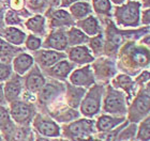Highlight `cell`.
<instances>
[{"instance_id": "1", "label": "cell", "mask_w": 150, "mask_h": 141, "mask_svg": "<svg viewBox=\"0 0 150 141\" xmlns=\"http://www.w3.org/2000/svg\"><path fill=\"white\" fill-rule=\"evenodd\" d=\"M139 17V3L136 1H130L125 6L117 8L116 10V19L119 25L125 27H134L137 26Z\"/></svg>"}, {"instance_id": "2", "label": "cell", "mask_w": 150, "mask_h": 141, "mask_svg": "<svg viewBox=\"0 0 150 141\" xmlns=\"http://www.w3.org/2000/svg\"><path fill=\"white\" fill-rule=\"evenodd\" d=\"M100 109V91L99 89H93L88 94L81 104V111L85 116H92Z\"/></svg>"}, {"instance_id": "3", "label": "cell", "mask_w": 150, "mask_h": 141, "mask_svg": "<svg viewBox=\"0 0 150 141\" xmlns=\"http://www.w3.org/2000/svg\"><path fill=\"white\" fill-rule=\"evenodd\" d=\"M92 128V123L88 120H81L76 123L71 124L69 127V130L71 133L72 137L74 139H88L89 138V133Z\"/></svg>"}, {"instance_id": "4", "label": "cell", "mask_w": 150, "mask_h": 141, "mask_svg": "<svg viewBox=\"0 0 150 141\" xmlns=\"http://www.w3.org/2000/svg\"><path fill=\"white\" fill-rule=\"evenodd\" d=\"M104 109L105 111L110 113L122 112L125 109V103H123V97L121 94L116 93V92H112L110 94H108V96L105 100Z\"/></svg>"}, {"instance_id": "5", "label": "cell", "mask_w": 150, "mask_h": 141, "mask_svg": "<svg viewBox=\"0 0 150 141\" xmlns=\"http://www.w3.org/2000/svg\"><path fill=\"white\" fill-rule=\"evenodd\" d=\"M11 113L16 122L23 123L27 121L31 116V110L24 103H14L11 107Z\"/></svg>"}, {"instance_id": "6", "label": "cell", "mask_w": 150, "mask_h": 141, "mask_svg": "<svg viewBox=\"0 0 150 141\" xmlns=\"http://www.w3.org/2000/svg\"><path fill=\"white\" fill-rule=\"evenodd\" d=\"M71 81L73 85L77 86H89L92 83L93 79H92V73H91L89 67H85V69H77L71 75Z\"/></svg>"}, {"instance_id": "7", "label": "cell", "mask_w": 150, "mask_h": 141, "mask_svg": "<svg viewBox=\"0 0 150 141\" xmlns=\"http://www.w3.org/2000/svg\"><path fill=\"white\" fill-rule=\"evenodd\" d=\"M45 46L54 49L62 50L68 46V38L63 32H55L46 39Z\"/></svg>"}, {"instance_id": "8", "label": "cell", "mask_w": 150, "mask_h": 141, "mask_svg": "<svg viewBox=\"0 0 150 141\" xmlns=\"http://www.w3.org/2000/svg\"><path fill=\"white\" fill-rule=\"evenodd\" d=\"M70 59L76 63H87L92 61L93 58L89 53V50L85 46H77L71 49Z\"/></svg>"}, {"instance_id": "9", "label": "cell", "mask_w": 150, "mask_h": 141, "mask_svg": "<svg viewBox=\"0 0 150 141\" xmlns=\"http://www.w3.org/2000/svg\"><path fill=\"white\" fill-rule=\"evenodd\" d=\"M33 64V59L32 57L26 53H22L17 56L13 61V65H14V69L18 74H24L30 69V66Z\"/></svg>"}, {"instance_id": "10", "label": "cell", "mask_w": 150, "mask_h": 141, "mask_svg": "<svg viewBox=\"0 0 150 141\" xmlns=\"http://www.w3.org/2000/svg\"><path fill=\"white\" fill-rule=\"evenodd\" d=\"M64 55L57 51H53V50H43L38 55V59L43 65L45 66H50L58 62L60 59H62Z\"/></svg>"}, {"instance_id": "11", "label": "cell", "mask_w": 150, "mask_h": 141, "mask_svg": "<svg viewBox=\"0 0 150 141\" xmlns=\"http://www.w3.org/2000/svg\"><path fill=\"white\" fill-rule=\"evenodd\" d=\"M3 36L6 41H9L12 44L21 45L23 42L25 41L26 34L23 31H21L19 29L14 28V27H9V28L4 29Z\"/></svg>"}, {"instance_id": "12", "label": "cell", "mask_w": 150, "mask_h": 141, "mask_svg": "<svg viewBox=\"0 0 150 141\" xmlns=\"http://www.w3.org/2000/svg\"><path fill=\"white\" fill-rule=\"evenodd\" d=\"M35 127L41 134L45 136H50V137H55V136L59 135V127L55 124L54 122L50 121H37L35 122Z\"/></svg>"}, {"instance_id": "13", "label": "cell", "mask_w": 150, "mask_h": 141, "mask_svg": "<svg viewBox=\"0 0 150 141\" xmlns=\"http://www.w3.org/2000/svg\"><path fill=\"white\" fill-rule=\"evenodd\" d=\"M78 26L81 27L83 31H85L89 35H96L100 31L98 20L93 16H88L87 18L83 19L81 22H78Z\"/></svg>"}, {"instance_id": "14", "label": "cell", "mask_w": 150, "mask_h": 141, "mask_svg": "<svg viewBox=\"0 0 150 141\" xmlns=\"http://www.w3.org/2000/svg\"><path fill=\"white\" fill-rule=\"evenodd\" d=\"M74 18L81 19L91 13V6L87 2H74L70 9Z\"/></svg>"}, {"instance_id": "15", "label": "cell", "mask_w": 150, "mask_h": 141, "mask_svg": "<svg viewBox=\"0 0 150 141\" xmlns=\"http://www.w3.org/2000/svg\"><path fill=\"white\" fill-rule=\"evenodd\" d=\"M27 88L31 92H35L41 90V88L44 86V78L39 72H33L28 76L26 81Z\"/></svg>"}, {"instance_id": "16", "label": "cell", "mask_w": 150, "mask_h": 141, "mask_svg": "<svg viewBox=\"0 0 150 141\" xmlns=\"http://www.w3.org/2000/svg\"><path fill=\"white\" fill-rule=\"evenodd\" d=\"M19 92H21V83H19L18 79H12L6 83L4 94H6L8 100H15L19 95Z\"/></svg>"}, {"instance_id": "17", "label": "cell", "mask_w": 150, "mask_h": 141, "mask_svg": "<svg viewBox=\"0 0 150 141\" xmlns=\"http://www.w3.org/2000/svg\"><path fill=\"white\" fill-rule=\"evenodd\" d=\"M120 122H121L120 119H114V118H110V116H101L99 121H98V128L100 130L106 132V130H110L112 128H114L116 125L120 124Z\"/></svg>"}, {"instance_id": "18", "label": "cell", "mask_w": 150, "mask_h": 141, "mask_svg": "<svg viewBox=\"0 0 150 141\" xmlns=\"http://www.w3.org/2000/svg\"><path fill=\"white\" fill-rule=\"evenodd\" d=\"M16 49L12 45L8 44L6 41L0 39V59L2 61H4V62L10 61Z\"/></svg>"}, {"instance_id": "19", "label": "cell", "mask_w": 150, "mask_h": 141, "mask_svg": "<svg viewBox=\"0 0 150 141\" xmlns=\"http://www.w3.org/2000/svg\"><path fill=\"white\" fill-rule=\"evenodd\" d=\"M26 26L29 30H31L35 33H41L44 29V17L40 15L35 16L26 22Z\"/></svg>"}, {"instance_id": "20", "label": "cell", "mask_w": 150, "mask_h": 141, "mask_svg": "<svg viewBox=\"0 0 150 141\" xmlns=\"http://www.w3.org/2000/svg\"><path fill=\"white\" fill-rule=\"evenodd\" d=\"M71 69H72V66L68 61H61V62L57 63L52 69V73H53V75L57 76V77H66L70 73Z\"/></svg>"}, {"instance_id": "21", "label": "cell", "mask_w": 150, "mask_h": 141, "mask_svg": "<svg viewBox=\"0 0 150 141\" xmlns=\"http://www.w3.org/2000/svg\"><path fill=\"white\" fill-rule=\"evenodd\" d=\"M53 20L55 25H66L71 22V16L69 13L66 12L64 10H58L53 14Z\"/></svg>"}, {"instance_id": "22", "label": "cell", "mask_w": 150, "mask_h": 141, "mask_svg": "<svg viewBox=\"0 0 150 141\" xmlns=\"http://www.w3.org/2000/svg\"><path fill=\"white\" fill-rule=\"evenodd\" d=\"M69 35V41L70 44L72 45H77V44H81L83 42L86 41V35L76 28H72L68 33Z\"/></svg>"}, {"instance_id": "23", "label": "cell", "mask_w": 150, "mask_h": 141, "mask_svg": "<svg viewBox=\"0 0 150 141\" xmlns=\"http://www.w3.org/2000/svg\"><path fill=\"white\" fill-rule=\"evenodd\" d=\"M93 8L99 14H110V0H93Z\"/></svg>"}, {"instance_id": "24", "label": "cell", "mask_w": 150, "mask_h": 141, "mask_svg": "<svg viewBox=\"0 0 150 141\" xmlns=\"http://www.w3.org/2000/svg\"><path fill=\"white\" fill-rule=\"evenodd\" d=\"M135 107L139 113H147L148 109H149V96H142L137 98L136 103H135Z\"/></svg>"}, {"instance_id": "25", "label": "cell", "mask_w": 150, "mask_h": 141, "mask_svg": "<svg viewBox=\"0 0 150 141\" xmlns=\"http://www.w3.org/2000/svg\"><path fill=\"white\" fill-rule=\"evenodd\" d=\"M54 92H55V89H54L53 86L47 85V86H45V87L43 86V87L41 88L39 98H40L41 102L45 103V102H47V100H48L50 97H52V95L54 94Z\"/></svg>"}, {"instance_id": "26", "label": "cell", "mask_w": 150, "mask_h": 141, "mask_svg": "<svg viewBox=\"0 0 150 141\" xmlns=\"http://www.w3.org/2000/svg\"><path fill=\"white\" fill-rule=\"evenodd\" d=\"M138 138L141 139L142 141H148L150 138V134H149V120H146L145 122L142 123L141 129H139V133H138Z\"/></svg>"}, {"instance_id": "27", "label": "cell", "mask_w": 150, "mask_h": 141, "mask_svg": "<svg viewBox=\"0 0 150 141\" xmlns=\"http://www.w3.org/2000/svg\"><path fill=\"white\" fill-rule=\"evenodd\" d=\"M21 19L17 15L14 10H10L9 12L6 14V22L9 24V25H16V24H19Z\"/></svg>"}, {"instance_id": "28", "label": "cell", "mask_w": 150, "mask_h": 141, "mask_svg": "<svg viewBox=\"0 0 150 141\" xmlns=\"http://www.w3.org/2000/svg\"><path fill=\"white\" fill-rule=\"evenodd\" d=\"M26 45L30 50H35L38 48H40L41 46V40L39 38H35L33 35H30L26 42Z\"/></svg>"}, {"instance_id": "29", "label": "cell", "mask_w": 150, "mask_h": 141, "mask_svg": "<svg viewBox=\"0 0 150 141\" xmlns=\"http://www.w3.org/2000/svg\"><path fill=\"white\" fill-rule=\"evenodd\" d=\"M10 74H11V67H10V65L0 63V81L9 78Z\"/></svg>"}, {"instance_id": "30", "label": "cell", "mask_w": 150, "mask_h": 141, "mask_svg": "<svg viewBox=\"0 0 150 141\" xmlns=\"http://www.w3.org/2000/svg\"><path fill=\"white\" fill-rule=\"evenodd\" d=\"M91 48L94 49L96 51L101 49V47H102V36L99 35V36H96L91 40V44H90Z\"/></svg>"}, {"instance_id": "31", "label": "cell", "mask_w": 150, "mask_h": 141, "mask_svg": "<svg viewBox=\"0 0 150 141\" xmlns=\"http://www.w3.org/2000/svg\"><path fill=\"white\" fill-rule=\"evenodd\" d=\"M9 122V114L4 108H0V126L6 125Z\"/></svg>"}, {"instance_id": "32", "label": "cell", "mask_w": 150, "mask_h": 141, "mask_svg": "<svg viewBox=\"0 0 150 141\" xmlns=\"http://www.w3.org/2000/svg\"><path fill=\"white\" fill-rule=\"evenodd\" d=\"M24 6V0H11V6L14 10L22 9Z\"/></svg>"}, {"instance_id": "33", "label": "cell", "mask_w": 150, "mask_h": 141, "mask_svg": "<svg viewBox=\"0 0 150 141\" xmlns=\"http://www.w3.org/2000/svg\"><path fill=\"white\" fill-rule=\"evenodd\" d=\"M143 24H146V25H149V9H146L143 12Z\"/></svg>"}, {"instance_id": "34", "label": "cell", "mask_w": 150, "mask_h": 141, "mask_svg": "<svg viewBox=\"0 0 150 141\" xmlns=\"http://www.w3.org/2000/svg\"><path fill=\"white\" fill-rule=\"evenodd\" d=\"M22 137H23L22 132H17L14 135V137H13V141H21L22 140Z\"/></svg>"}, {"instance_id": "35", "label": "cell", "mask_w": 150, "mask_h": 141, "mask_svg": "<svg viewBox=\"0 0 150 141\" xmlns=\"http://www.w3.org/2000/svg\"><path fill=\"white\" fill-rule=\"evenodd\" d=\"M75 1H77V0H62V6H70V4H72V3H74Z\"/></svg>"}, {"instance_id": "36", "label": "cell", "mask_w": 150, "mask_h": 141, "mask_svg": "<svg viewBox=\"0 0 150 141\" xmlns=\"http://www.w3.org/2000/svg\"><path fill=\"white\" fill-rule=\"evenodd\" d=\"M2 95H3V93H2V89H1V87H0V102L2 100Z\"/></svg>"}, {"instance_id": "37", "label": "cell", "mask_w": 150, "mask_h": 141, "mask_svg": "<svg viewBox=\"0 0 150 141\" xmlns=\"http://www.w3.org/2000/svg\"><path fill=\"white\" fill-rule=\"evenodd\" d=\"M37 141H48L47 139H44V138H38Z\"/></svg>"}, {"instance_id": "38", "label": "cell", "mask_w": 150, "mask_h": 141, "mask_svg": "<svg viewBox=\"0 0 150 141\" xmlns=\"http://www.w3.org/2000/svg\"><path fill=\"white\" fill-rule=\"evenodd\" d=\"M1 19H2V11L0 10V22H1Z\"/></svg>"}]
</instances>
